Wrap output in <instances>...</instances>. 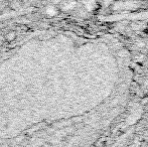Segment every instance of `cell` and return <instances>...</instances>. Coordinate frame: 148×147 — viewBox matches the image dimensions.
I'll return each instance as SVG.
<instances>
[{"mask_svg":"<svg viewBox=\"0 0 148 147\" xmlns=\"http://www.w3.org/2000/svg\"><path fill=\"white\" fill-rule=\"evenodd\" d=\"M22 6L20 0H13V1H10L9 4H8V7L12 10H18L20 9V7Z\"/></svg>","mask_w":148,"mask_h":147,"instance_id":"obj_2","label":"cell"},{"mask_svg":"<svg viewBox=\"0 0 148 147\" xmlns=\"http://www.w3.org/2000/svg\"><path fill=\"white\" fill-rule=\"evenodd\" d=\"M16 36H17V34H16V32L14 31V30H9V31L4 36V40H5L6 42H9V43L13 42V41L16 39Z\"/></svg>","mask_w":148,"mask_h":147,"instance_id":"obj_1","label":"cell"},{"mask_svg":"<svg viewBox=\"0 0 148 147\" xmlns=\"http://www.w3.org/2000/svg\"><path fill=\"white\" fill-rule=\"evenodd\" d=\"M1 43H2V41H1V39H0V44H1Z\"/></svg>","mask_w":148,"mask_h":147,"instance_id":"obj_3","label":"cell"}]
</instances>
